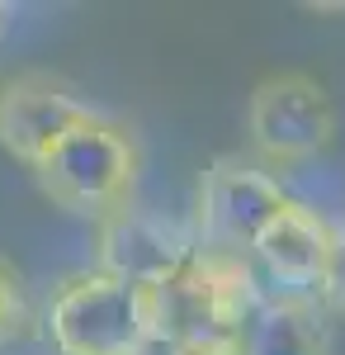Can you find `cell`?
<instances>
[{
	"label": "cell",
	"instance_id": "6da1fadb",
	"mask_svg": "<svg viewBox=\"0 0 345 355\" xmlns=\"http://www.w3.org/2000/svg\"><path fill=\"white\" fill-rule=\"evenodd\" d=\"M137 171H142L137 137L118 119L95 110L80 128H71L48 152V162L33 171V180L57 209L100 223L114 209L133 204Z\"/></svg>",
	"mask_w": 345,
	"mask_h": 355
},
{
	"label": "cell",
	"instance_id": "7a4b0ae2",
	"mask_svg": "<svg viewBox=\"0 0 345 355\" xmlns=\"http://www.w3.org/2000/svg\"><path fill=\"white\" fill-rule=\"evenodd\" d=\"M43 331L57 355H133L152 336V289L80 270L57 284Z\"/></svg>",
	"mask_w": 345,
	"mask_h": 355
},
{
	"label": "cell",
	"instance_id": "3957f363",
	"mask_svg": "<svg viewBox=\"0 0 345 355\" xmlns=\"http://www.w3.org/2000/svg\"><path fill=\"white\" fill-rule=\"evenodd\" d=\"M246 133L265 171L289 175L321 162L336 137V105L326 85L308 71H274L246 100Z\"/></svg>",
	"mask_w": 345,
	"mask_h": 355
},
{
	"label": "cell",
	"instance_id": "277c9868",
	"mask_svg": "<svg viewBox=\"0 0 345 355\" xmlns=\"http://www.w3.org/2000/svg\"><path fill=\"white\" fill-rule=\"evenodd\" d=\"M284 204H289V190L274 171H265L260 162H241V157H218L199 180L194 246L251 256L256 237Z\"/></svg>",
	"mask_w": 345,
	"mask_h": 355
},
{
	"label": "cell",
	"instance_id": "5b68a950",
	"mask_svg": "<svg viewBox=\"0 0 345 355\" xmlns=\"http://www.w3.org/2000/svg\"><path fill=\"white\" fill-rule=\"evenodd\" d=\"M194 232L166 214H152L142 204H123L109 218L95 223V270L114 275L137 289H161L180 279L194 261Z\"/></svg>",
	"mask_w": 345,
	"mask_h": 355
},
{
	"label": "cell",
	"instance_id": "8992f818",
	"mask_svg": "<svg viewBox=\"0 0 345 355\" xmlns=\"http://www.w3.org/2000/svg\"><path fill=\"white\" fill-rule=\"evenodd\" d=\"M331 251H336V223L321 218L317 209L289 199L269 227L251 246V266L260 275L265 294L279 299H321V284L331 270Z\"/></svg>",
	"mask_w": 345,
	"mask_h": 355
},
{
	"label": "cell",
	"instance_id": "52a82bcc",
	"mask_svg": "<svg viewBox=\"0 0 345 355\" xmlns=\"http://www.w3.org/2000/svg\"><path fill=\"white\" fill-rule=\"evenodd\" d=\"M90 114H95V105L80 100L62 76H48V71L10 76L0 85V152L28 171H38L48 162V152L71 128H80Z\"/></svg>",
	"mask_w": 345,
	"mask_h": 355
},
{
	"label": "cell",
	"instance_id": "ba28073f",
	"mask_svg": "<svg viewBox=\"0 0 345 355\" xmlns=\"http://www.w3.org/2000/svg\"><path fill=\"white\" fill-rule=\"evenodd\" d=\"M237 355H331L326 308L312 299L265 294L256 313L241 322Z\"/></svg>",
	"mask_w": 345,
	"mask_h": 355
},
{
	"label": "cell",
	"instance_id": "9c48e42d",
	"mask_svg": "<svg viewBox=\"0 0 345 355\" xmlns=\"http://www.w3.org/2000/svg\"><path fill=\"white\" fill-rule=\"evenodd\" d=\"M33 331V303H28L24 275L15 270V261L0 256V351L24 341Z\"/></svg>",
	"mask_w": 345,
	"mask_h": 355
},
{
	"label": "cell",
	"instance_id": "30bf717a",
	"mask_svg": "<svg viewBox=\"0 0 345 355\" xmlns=\"http://www.w3.org/2000/svg\"><path fill=\"white\" fill-rule=\"evenodd\" d=\"M321 308L345 318V223L336 227V251H331V270H326V284H321Z\"/></svg>",
	"mask_w": 345,
	"mask_h": 355
},
{
	"label": "cell",
	"instance_id": "8fae6325",
	"mask_svg": "<svg viewBox=\"0 0 345 355\" xmlns=\"http://www.w3.org/2000/svg\"><path fill=\"white\" fill-rule=\"evenodd\" d=\"M133 355H185V351H180L175 341H166V336H147V341H142Z\"/></svg>",
	"mask_w": 345,
	"mask_h": 355
},
{
	"label": "cell",
	"instance_id": "7c38bea8",
	"mask_svg": "<svg viewBox=\"0 0 345 355\" xmlns=\"http://www.w3.org/2000/svg\"><path fill=\"white\" fill-rule=\"evenodd\" d=\"M10 15H15V10H10V5H0V43H5V33H10V24H15Z\"/></svg>",
	"mask_w": 345,
	"mask_h": 355
}]
</instances>
